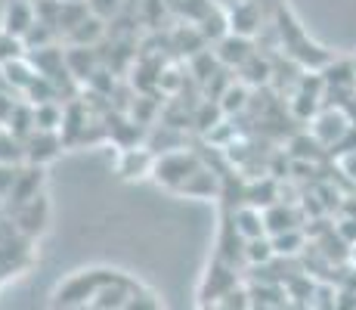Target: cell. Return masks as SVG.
Returning <instances> with one entry per match:
<instances>
[{"instance_id":"obj_28","label":"cell","mask_w":356,"mask_h":310,"mask_svg":"<svg viewBox=\"0 0 356 310\" xmlns=\"http://www.w3.org/2000/svg\"><path fill=\"white\" fill-rule=\"evenodd\" d=\"M19 171H22V164H13V162H0V199L6 202V196H10L13 183H16Z\"/></svg>"},{"instance_id":"obj_6","label":"cell","mask_w":356,"mask_h":310,"mask_svg":"<svg viewBox=\"0 0 356 310\" xmlns=\"http://www.w3.org/2000/svg\"><path fill=\"white\" fill-rule=\"evenodd\" d=\"M155 155L149 146H124L118 153V162H115V171H118L121 180H140V177H149L155 168Z\"/></svg>"},{"instance_id":"obj_17","label":"cell","mask_w":356,"mask_h":310,"mask_svg":"<svg viewBox=\"0 0 356 310\" xmlns=\"http://www.w3.org/2000/svg\"><path fill=\"white\" fill-rule=\"evenodd\" d=\"M106 34H108L106 22H99L97 16H87L84 22L65 38V47H90V50H97V44L106 38Z\"/></svg>"},{"instance_id":"obj_18","label":"cell","mask_w":356,"mask_h":310,"mask_svg":"<svg viewBox=\"0 0 356 310\" xmlns=\"http://www.w3.org/2000/svg\"><path fill=\"white\" fill-rule=\"evenodd\" d=\"M0 72H3V84L13 87V93H22V96L29 93V87L40 78V75L34 72V65L29 62V56L19 59V62H10V65L0 68Z\"/></svg>"},{"instance_id":"obj_13","label":"cell","mask_w":356,"mask_h":310,"mask_svg":"<svg viewBox=\"0 0 356 310\" xmlns=\"http://www.w3.org/2000/svg\"><path fill=\"white\" fill-rule=\"evenodd\" d=\"M232 230L242 242H251V239H260L266 236V224H264V211L260 208H251V205H238L232 211Z\"/></svg>"},{"instance_id":"obj_24","label":"cell","mask_w":356,"mask_h":310,"mask_svg":"<svg viewBox=\"0 0 356 310\" xmlns=\"http://www.w3.org/2000/svg\"><path fill=\"white\" fill-rule=\"evenodd\" d=\"M310 310H338V288H332L328 282L310 288Z\"/></svg>"},{"instance_id":"obj_33","label":"cell","mask_w":356,"mask_h":310,"mask_svg":"<svg viewBox=\"0 0 356 310\" xmlns=\"http://www.w3.org/2000/svg\"><path fill=\"white\" fill-rule=\"evenodd\" d=\"M353 78H356V59H353Z\"/></svg>"},{"instance_id":"obj_21","label":"cell","mask_w":356,"mask_h":310,"mask_svg":"<svg viewBox=\"0 0 356 310\" xmlns=\"http://www.w3.org/2000/svg\"><path fill=\"white\" fill-rule=\"evenodd\" d=\"M273 239V251L276 258H294L307 248V233L304 230H291V233H279V236H270Z\"/></svg>"},{"instance_id":"obj_12","label":"cell","mask_w":356,"mask_h":310,"mask_svg":"<svg viewBox=\"0 0 356 310\" xmlns=\"http://www.w3.org/2000/svg\"><path fill=\"white\" fill-rule=\"evenodd\" d=\"M65 68L74 78V84H90L99 72V56L90 47H65Z\"/></svg>"},{"instance_id":"obj_19","label":"cell","mask_w":356,"mask_h":310,"mask_svg":"<svg viewBox=\"0 0 356 310\" xmlns=\"http://www.w3.org/2000/svg\"><path fill=\"white\" fill-rule=\"evenodd\" d=\"M63 115H65L63 102H44V106H34V127L47 130V134H59V130H63Z\"/></svg>"},{"instance_id":"obj_5","label":"cell","mask_w":356,"mask_h":310,"mask_svg":"<svg viewBox=\"0 0 356 310\" xmlns=\"http://www.w3.org/2000/svg\"><path fill=\"white\" fill-rule=\"evenodd\" d=\"M13 230L19 233L22 239H38L40 233L47 230V224H50V202H47V196H38L31 199V202L19 205V208H13Z\"/></svg>"},{"instance_id":"obj_25","label":"cell","mask_w":356,"mask_h":310,"mask_svg":"<svg viewBox=\"0 0 356 310\" xmlns=\"http://www.w3.org/2000/svg\"><path fill=\"white\" fill-rule=\"evenodd\" d=\"M29 53H25V44L19 38H10L6 31H0V68H6L10 62H19L25 59Z\"/></svg>"},{"instance_id":"obj_11","label":"cell","mask_w":356,"mask_h":310,"mask_svg":"<svg viewBox=\"0 0 356 310\" xmlns=\"http://www.w3.org/2000/svg\"><path fill=\"white\" fill-rule=\"evenodd\" d=\"M22 149H25V164H38V168H44L50 158L59 155V149H63V137L47 134V130H34L29 140L22 143Z\"/></svg>"},{"instance_id":"obj_7","label":"cell","mask_w":356,"mask_h":310,"mask_svg":"<svg viewBox=\"0 0 356 310\" xmlns=\"http://www.w3.org/2000/svg\"><path fill=\"white\" fill-rule=\"evenodd\" d=\"M34 22H38L34 0H10L3 6V16H0V31H6L10 38L25 40V34L34 29Z\"/></svg>"},{"instance_id":"obj_1","label":"cell","mask_w":356,"mask_h":310,"mask_svg":"<svg viewBox=\"0 0 356 310\" xmlns=\"http://www.w3.org/2000/svg\"><path fill=\"white\" fill-rule=\"evenodd\" d=\"M276 29L282 34V47L289 50V56L298 62L304 72H323L328 62H332V53H325L319 44H313L304 34V29L298 25V19L291 16V10H285V6L276 10Z\"/></svg>"},{"instance_id":"obj_9","label":"cell","mask_w":356,"mask_h":310,"mask_svg":"<svg viewBox=\"0 0 356 310\" xmlns=\"http://www.w3.org/2000/svg\"><path fill=\"white\" fill-rule=\"evenodd\" d=\"M227 13V25H229V34H238V38H254L257 29H260V10L254 0H232Z\"/></svg>"},{"instance_id":"obj_16","label":"cell","mask_w":356,"mask_h":310,"mask_svg":"<svg viewBox=\"0 0 356 310\" xmlns=\"http://www.w3.org/2000/svg\"><path fill=\"white\" fill-rule=\"evenodd\" d=\"M264 224H266V236H279V233L300 230L298 211L289 208V205H282V202H276L273 208L264 211Z\"/></svg>"},{"instance_id":"obj_3","label":"cell","mask_w":356,"mask_h":310,"mask_svg":"<svg viewBox=\"0 0 356 310\" xmlns=\"http://www.w3.org/2000/svg\"><path fill=\"white\" fill-rule=\"evenodd\" d=\"M198 168H202V158H198L195 153H189V149H170V153L155 158L152 180L159 186H164V189L180 192Z\"/></svg>"},{"instance_id":"obj_29","label":"cell","mask_w":356,"mask_h":310,"mask_svg":"<svg viewBox=\"0 0 356 310\" xmlns=\"http://www.w3.org/2000/svg\"><path fill=\"white\" fill-rule=\"evenodd\" d=\"M332 162H334V168L341 171V177H347V180L356 186V149H350V153L332 155Z\"/></svg>"},{"instance_id":"obj_10","label":"cell","mask_w":356,"mask_h":310,"mask_svg":"<svg viewBox=\"0 0 356 310\" xmlns=\"http://www.w3.org/2000/svg\"><path fill=\"white\" fill-rule=\"evenodd\" d=\"M254 53L257 50H254V44H251V38H238V34H227L223 40L214 44V56L223 68H242Z\"/></svg>"},{"instance_id":"obj_31","label":"cell","mask_w":356,"mask_h":310,"mask_svg":"<svg viewBox=\"0 0 356 310\" xmlns=\"http://www.w3.org/2000/svg\"><path fill=\"white\" fill-rule=\"evenodd\" d=\"M347 261H350V264L356 267V245H350V248H347Z\"/></svg>"},{"instance_id":"obj_26","label":"cell","mask_w":356,"mask_h":310,"mask_svg":"<svg viewBox=\"0 0 356 310\" xmlns=\"http://www.w3.org/2000/svg\"><path fill=\"white\" fill-rule=\"evenodd\" d=\"M87 10H90V16H97L99 22H112V19L121 16V10H124V0H84Z\"/></svg>"},{"instance_id":"obj_32","label":"cell","mask_w":356,"mask_h":310,"mask_svg":"<svg viewBox=\"0 0 356 310\" xmlns=\"http://www.w3.org/2000/svg\"><path fill=\"white\" fill-rule=\"evenodd\" d=\"M65 3H84V0H65Z\"/></svg>"},{"instance_id":"obj_22","label":"cell","mask_w":356,"mask_h":310,"mask_svg":"<svg viewBox=\"0 0 356 310\" xmlns=\"http://www.w3.org/2000/svg\"><path fill=\"white\" fill-rule=\"evenodd\" d=\"M245 102H248V87L242 84V81H232V84H227V91H223V96L217 100V106H220L223 115H232V112H242Z\"/></svg>"},{"instance_id":"obj_8","label":"cell","mask_w":356,"mask_h":310,"mask_svg":"<svg viewBox=\"0 0 356 310\" xmlns=\"http://www.w3.org/2000/svg\"><path fill=\"white\" fill-rule=\"evenodd\" d=\"M40 186H44V168H38V164H22V171H19L16 183H13L10 196H6V205L10 208H19V205L31 202V199L44 196L40 192Z\"/></svg>"},{"instance_id":"obj_14","label":"cell","mask_w":356,"mask_h":310,"mask_svg":"<svg viewBox=\"0 0 356 310\" xmlns=\"http://www.w3.org/2000/svg\"><path fill=\"white\" fill-rule=\"evenodd\" d=\"M134 288H136V282L134 279H127L124 273H121L115 282H108L106 288L93 298V310H124L127 307V301H130V295H134Z\"/></svg>"},{"instance_id":"obj_4","label":"cell","mask_w":356,"mask_h":310,"mask_svg":"<svg viewBox=\"0 0 356 310\" xmlns=\"http://www.w3.org/2000/svg\"><path fill=\"white\" fill-rule=\"evenodd\" d=\"M350 127H353V121L347 118V115L341 112L338 106H323L316 118L310 121V137H313V140H316L323 149H328V153H332V149L347 137V130H350Z\"/></svg>"},{"instance_id":"obj_2","label":"cell","mask_w":356,"mask_h":310,"mask_svg":"<svg viewBox=\"0 0 356 310\" xmlns=\"http://www.w3.org/2000/svg\"><path fill=\"white\" fill-rule=\"evenodd\" d=\"M121 273L118 270H81L72 279H65L56 292V307H90L93 298L115 282Z\"/></svg>"},{"instance_id":"obj_20","label":"cell","mask_w":356,"mask_h":310,"mask_svg":"<svg viewBox=\"0 0 356 310\" xmlns=\"http://www.w3.org/2000/svg\"><path fill=\"white\" fill-rule=\"evenodd\" d=\"M180 192H186V196L211 199V196H217V192H220V183H217V174H214V171H208V168L202 164V168H198L195 174L189 177V183L183 186Z\"/></svg>"},{"instance_id":"obj_23","label":"cell","mask_w":356,"mask_h":310,"mask_svg":"<svg viewBox=\"0 0 356 310\" xmlns=\"http://www.w3.org/2000/svg\"><path fill=\"white\" fill-rule=\"evenodd\" d=\"M276 258V251H273V239L270 236H260V239H251V242H245V261L248 264H270V261Z\"/></svg>"},{"instance_id":"obj_27","label":"cell","mask_w":356,"mask_h":310,"mask_svg":"<svg viewBox=\"0 0 356 310\" xmlns=\"http://www.w3.org/2000/svg\"><path fill=\"white\" fill-rule=\"evenodd\" d=\"M124 310H161V304H159V298H155L149 288H140V286H136Z\"/></svg>"},{"instance_id":"obj_15","label":"cell","mask_w":356,"mask_h":310,"mask_svg":"<svg viewBox=\"0 0 356 310\" xmlns=\"http://www.w3.org/2000/svg\"><path fill=\"white\" fill-rule=\"evenodd\" d=\"M164 6H168V13H174L186 25H202L217 10L214 0H164Z\"/></svg>"},{"instance_id":"obj_30","label":"cell","mask_w":356,"mask_h":310,"mask_svg":"<svg viewBox=\"0 0 356 310\" xmlns=\"http://www.w3.org/2000/svg\"><path fill=\"white\" fill-rule=\"evenodd\" d=\"M19 106V100L13 93H6V91H0V124H6L10 121V115H13V109Z\"/></svg>"}]
</instances>
